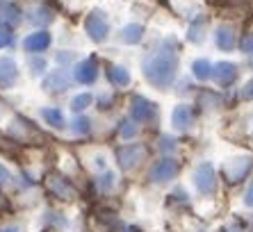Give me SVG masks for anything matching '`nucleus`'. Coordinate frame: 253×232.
<instances>
[{"mask_svg": "<svg viewBox=\"0 0 253 232\" xmlns=\"http://www.w3.org/2000/svg\"><path fill=\"white\" fill-rule=\"evenodd\" d=\"M43 87H46V91H64V89L69 87L66 73L64 71H55V73H50V77L43 82Z\"/></svg>", "mask_w": 253, "mask_h": 232, "instance_id": "5", "label": "nucleus"}, {"mask_svg": "<svg viewBox=\"0 0 253 232\" xmlns=\"http://www.w3.org/2000/svg\"><path fill=\"white\" fill-rule=\"evenodd\" d=\"M30 66H32V73H42L43 71V66H46V62H43V59H37V62H30Z\"/></svg>", "mask_w": 253, "mask_h": 232, "instance_id": "12", "label": "nucleus"}, {"mask_svg": "<svg viewBox=\"0 0 253 232\" xmlns=\"http://www.w3.org/2000/svg\"><path fill=\"white\" fill-rule=\"evenodd\" d=\"M12 43V32H7L5 28H0V48H5Z\"/></svg>", "mask_w": 253, "mask_h": 232, "instance_id": "11", "label": "nucleus"}, {"mask_svg": "<svg viewBox=\"0 0 253 232\" xmlns=\"http://www.w3.org/2000/svg\"><path fill=\"white\" fill-rule=\"evenodd\" d=\"M84 30L87 35L91 37L94 41H105L107 35H110V25H107V18L103 16L100 12H91L84 21Z\"/></svg>", "mask_w": 253, "mask_h": 232, "instance_id": "1", "label": "nucleus"}, {"mask_svg": "<svg viewBox=\"0 0 253 232\" xmlns=\"http://www.w3.org/2000/svg\"><path fill=\"white\" fill-rule=\"evenodd\" d=\"M50 46V35L48 32H32V35L25 37L23 48L30 52H42Z\"/></svg>", "mask_w": 253, "mask_h": 232, "instance_id": "3", "label": "nucleus"}, {"mask_svg": "<svg viewBox=\"0 0 253 232\" xmlns=\"http://www.w3.org/2000/svg\"><path fill=\"white\" fill-rule=\"evenodd\" d=\"M110 77H112L114 84H126V82H128V73H126L121 66H114V69L110 71Z\"/></svg>", "mask_w": 253, "mask_h": 232, "instance_id": "7", "label": "nucleus"}, {"mask_svg": "<svg viewBox=\"0 0 253 232\" xmlns=\"http://www.w3.org/2000/svg\"><path fill=\"white\" fill-rule=\"evenodd\" d=\"M89 103H91V96H89V93H80V96H76V98H73L71 107H73V110H84Z\"/></svg>", "mask_w": 253, "mask_h": 232, "instance_id": "8", "label": "nucleus"}, {"mask_svg": "<svg viewBox=\"0 0 253 232\" xmlns=\"http://www.w3.org/2000/svg\"><path fill=\"white\" fill-rule=\"evenodd\" d=\"M18 80V66L12 57H0V89H9Z\"/></svg>", "mask_w": 253, "mask_h": 232, "instance_id": "2", "label": "nucleus"}, {"mask_svg": "<svg viewBox=\"0 0 253 232\" xmlns=\"http://www.w3.org/2000/svg\"><path fill=\"white\" fill-rule=\"evenodd\" d=\"M96 76H98V69H96V59H84L80 62L76 69V80L83 82V84H89V82H94Z\"/></svg>", "mask_w": 253, "mask_h": 232, "instance_id": "4", "label": "nucleus"}, {"mask_svg": "<svg viewBox=\"0 0 253 232\" xmlns=\"http://www.w3.org/2000/svg\"><path fill=\"white\" fill-rule=\"evenodd\" d=\"M43 118H46L50 125H55V128H62V125H64V116H62L59 110H43Z\"/></svg>", "mask_w": 253, "mask_h": 232, "instance_id": "6", "label": "nucleus"}, {"mask_svg": "<svg viewBox=\"0 0 253 232\" xmlns=\"http://www.w3.org/2000/svg\"><path fill=\"white\" fill-rule=\"evenodd\" d=\"M0 2H2V0H0Z\"/></svg>", "mask_w": 253, "mask_h": 232, "instance_id": "13", "label": "nucleus"}, {"mask_svg": "<svg viewBox=\"0 0 253 232\" xmlns=\"http://www.w3.org/2000/svg\"><path fill=\"white\" fill-rule=\"evenodd\" d=\"M121 37H124L126 41H137L141 37V28H137V25H128V28L124 30V35H121Z\"/></svg>", "mask_w": 253, "mask_h": 232, "instance_id": "9", "label": "nucleus"}, {"mask_svg": "<svg viewBox=\"0 0 253 232\" xmlns=\"http://www.w3.org/2000/svg\"><path fill=\"white\" fill-rule=\"evenodd\" d=\"M18 14H21V9H18L16 5H7V9H5V18H7V21H14V23H16L18 18H21Z\"/></svg>", "mask_w": 253, "mask_h": 232, "instance_id": "10", "label": "nucleus"}]
</instances>
